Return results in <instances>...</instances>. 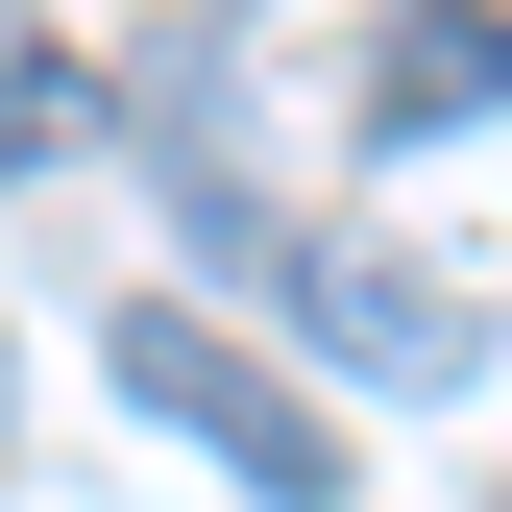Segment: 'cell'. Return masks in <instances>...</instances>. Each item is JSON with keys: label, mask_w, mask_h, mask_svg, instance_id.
<instances>
[{"label": "cell", "mask_w": 512, "mask_h": 512, "mask_svg": "<svg viewBox=\"0 0 512 512\" xmlns=\"http://www.w3.org/2000/svg\"><path fill=\"white\" fill-rule=\"evenodd\" d=\"M317 342L366 366V391H488V293H439V269H366V244H293L269 269Z\"/></svg>", "instance_id": "7a4b0ae2"}, {"label": "cell", "mask_w": 512, "mask_h": 512, "mask_svg": "<svg viewBox=\"0 0 512 512\" xmlns=\"http://www.w3.org/2000/svg\"><path fill=\"white\" fill-rule=\"evenodd\" d=\"M74 122H98V98L49 74V49H0V171H49V147H74Z\"/></svg>", "instance_id": "277c9868"}, {"label": "cell", "mask_w": 512, "mask_h": 512, "mask_svg": "<svg viewBox=\"0 0 512 512\" xmlns=\"http://www.w3.org/2000/svg\"><path fill=\"white\" fill-rule=\"evenodd\" d=\"M366 147H464V122H512V0H366Z\"/></svg>", "instance_id": "3957f363"}, {"label": "cell", "mask_w": 512, "mask_h": 512, "mask_svg": "<svg viewBox=\"0 0 512 512\" xmlns=\"http://www.w3.org/2000/svg\"><path fill=\"white\" fill-rule=\"evenodd\" d=\"M122 391H147L171 439H196L220 488H269V512H317V488H342V415H293L269 366H244L220 317H171V293H122Z\"/></svg>", "instance_id": "6da1fadb"}]
</instances>
